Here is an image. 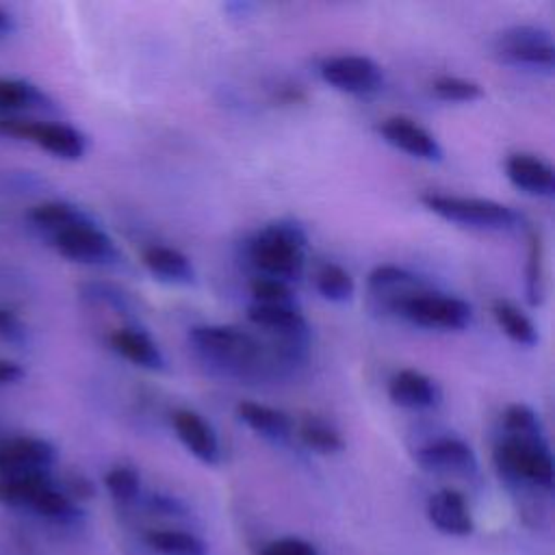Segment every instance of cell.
<instances>
[{"mask_svg":"<svg viewBox=\"0 0 555 555\" xmlns=\"http://www.w3.org/2000/svg\"><path fill=\"white\" fill-rule=\"evenodd\" d=\"M494 466L512 486L551 492L555 464L540 416L527 403H512L501 416V438L494 444Z\"/></svg>","mask_w":555,"mask_h":555,"instance_id":"6da1fadb","label":"cell"},{"mask_svg":"<svg viewBox=\"0 0 555 555\" xmlns=\"http://www.w3.org/2000/svg\"><path fill=\"white\" fill-rule=\"evenodd\" d=\"M308 236L293 219H275L247 241V258L264 278L293 284L306 267Z\"/></svg>","mask_w":555,"mask_h":555,"instance_id":"7a4b0ae2","label":"cell"},{"mask_svg":"<svg viewBox=\"0 0 555 555\" xmlns=\"http://www.w3.org/2000/svg\"><path fill=\"white\" fill-rule=\"evenodd\" d=\"M189 345L208 364L228 375L249 377L267 364L262 343L232 325H195L189 330Z\"/></svg>","mask_w":555,"mask_h":555,"instance_id":"3957f363","label":"cell"},{"mask_svg":"<svg viewBox=\"0 0 555 555\" xmlns=\"http://www.w3.org/2000/svg\"><path fill=\"white\" fill-rule=\"evenodd\" d=\"M423 206L440 219L483 232H507L522 223V217L512 208L486 197H464L447 193H423Z\"/></svg>","mask_w":555,"mask_h":555,"instance_id":"277c9868","label":"cell"},{"mask_svg":"<svg viewBox=\"0 0 555 555\" xmlns=\"http://www.w3.org/2000/svg\"><path fill=\"white\" fill-rule=\"evenodd\" d=\"M494 54L514 67L553 74L555 43L546 28L533 24H516L503 28L492 41Z\"/></svg>","mask_w":555,"mask_h":555,"instance_id":"5b68a950","label":"cell"},{"mask_svg":"<svg viewBox=\"0 0 555 555\" xmlns=\"http://www.w3.org/2000/svg\"><path fill=\"white\" fill-rule=\"evenodd\" d=\"M395 314L412 325L440 332H462L473 323V306L466 299L425 288L403 299Z\"/></svg>","mask_w":555,"mask_h":555,"instance_id":"8992f818","label":"cell"},{"mask_svg":"<svg viewBox=\"0 0 555 555\" xmlns=\"http://www.w3.org/2000/svg\"><path fill=\"white\" fill-rule=\"evenodd\" d=\"M0 132L33 141L48 154L63 160H78L87 152V139L80 130L61 121H30V119H0Z\"/></svg>","mask_w":555,"mask_h":555,"instance_id":"52a82bcc","label":"cell"},{"mask_svg":"<svg viewBox=\"0 0 555 555\" xmlns=\"http://www.w3.org/2000/svg\"><path fill=\"white\" fill-rule=\"evenodd\" d=\"M50 238L54 249L72 262L102 267V264H115L121 258L115 241L91 219L74 223Z\"/></svg>","mask_w":555,"mask_h":555,"instance_id":"ba28073f","label":"cell"},{"mask_svg":"<svg viewBox=\"0 0 555 555\" xmlns=\"http://www.w3.org/2000/svg\"><path fill=\"white\" fill-rule=\"evenodd\" d=\"M319 76L332 89L349 95H371L384 85L382 67L362 54L327 56L319 65Z\"/></svg>","mask_w":555,"mask_h":555,"instance_id":"9c48e42d","label":"cell"},{"mask_svg":"<svg viewBox=\"0 0 555 555\" xmlns=\"http://www.w3.org/2000/svg\"><path fill=\"white\" fill-rule=\"evenodd\" d=\"M416 464L434 475H453V477H473L479 470L477 455L468 442L455 436H442L429 440L416 449Z\"/></svg>","mask_w":555,"mask_h":555,"instance_id":"30bf717a","label":"cell"},{"mask_svg":"<svg viewBox=\"0 0 555 555\" xmlns=\"http://www.w3.org/2000/svg\"><path fill=\"white\" fill-rule=\"evenodd\" d=\"M56 460V449L43 438L22 436L0 440V475H24V473H48Z\"/></svg>","mask_w":555,"mask_h":555,"instance_id":"8fae6325","label":"cell"},{"mask_svg":"<svg viewBox=\"0 0 555 555\" xmlns=\"http://www.w3.org/2000/svg\"><path fill=\"white\" fill-rule=\"evenodd\" d=\"M377 130L388 145L405 152L408 156H414L427 163H438L442 158V145L438 143V139L410 117H403V115L388 117L377 126Z\"/></svg>","mask_w":555,"mask_h":555,"instance_id":"7c38bea8","label":"cell"},{"mask_svg":"<svg viewBox=\"0 0 555 555\" xmlns=\"http://www.w3.org/2000/svg\"><path fill=\"white\" fill-rule=\"evenodd\" d=\"M425 514L434 529L451 538H466L475 529V520L464 494L453 488H442L434 492L427 499Z\"/></svg>","mask_w":555,"mask_h":555,"instance_id":"4fadbf2b","label":"cell"},{"mask_svg":"<svg viewBox=\"0 0 555 555\" xmlns=\"http://www.w3.org/2000/svg\"><path fill=\"white\" fill-rule=\"evenodd\" d=\"M388 397L405 410H431L442 401V388L416 369H401L388 382Z\"/></svg>","mask_w":555,"mask_h":555,"instance_id":"5bb4252c","label":"cell"},{"mask_svg":"<svg viewBox=\"0 0 555 555\" xmlns=\"http://www.w3.org/2000/svg\"><path fill=\"white\" fill-rule=\"evenodd\" d=\"M171 425L184 449L199 462L212 466L221 460V447L215 429L193 410L180 408L171 414Z\"/></svg>","mask_w":555,"mask_h":555,"instance_id":"9a60e30c","label":"cell"},{"mask_svg":"<svg viewBox=\"0 0 555 555\" xmlns=\"http://www.w3.org/2000/svg\"><path fill=\"white\" fill-rule=\"evenodd\" d=\"M247 319L264 330L275 334L282 343L291 345H306L308 343V321L295 306H262L251 304L247 308Z\"/></svg>","mask_w":555,"mask_h":555,"instance_id":"2e32d148","label":"cell"},{"mask_svg":"<svg viewBox=\"0 0 555 555\" xmlns=\"http://www.w3.org/2000/svg\"><path fill=\"white\" fill-rule=\"evenodd\" d=\"M507 180L522 193L533 197H553L555 193V171L553 167L533 154H509L505 160Z\"/></svg>","mask_w":555,"mask_h":555,"instance_id":"e0dca14e","label":"cell"},{"mask_svg":"<svg viewBox=\"0 0 555 555\" xmlns=\"http://www.w3.org/2000/svg\"><path fill=\"white\" fill-rule=\"evenodd\" d=\"M366 286L375 299H379L386 308H390V312H395L403 299L423 291L416 275L399 264L375 267L366 278Z\"/></svg>","mask_w":555,"mask_h":555,"instance_id":"ac0fdd59","label":"cell"},{"mask_svg":"<svg viewBox=\"0 0 555 555\" xmlns=\"http://www.w3.org/2000/svg\"><path fill=\"white\" fill-rule=\"evenodd\" d=\"M111 347L132 362L139 369L145 371H163L165 369V356L158 347V343L141 327H119L111 334Z\"/></svg>","mask_w":555,"mask_h":555,"instance_id":"d6986e66","label":"cell"},{"mask_svg":"<svg viewBox=\"0 0 555 555\" xmlns=\"http://www.w3.org/2000/svg\"><path fill=\"white\" fill-rule=\"evenodd\" d=\"M236 416L254 434H258L271 442H284L293 434V421L286 412L264 405V403H258V401H238Z\"/></svg>","mask_w":555,"mask_h":555,"instance_id":"ffe728a7","label":"cell"},{"mask_svg":"<svg viewBox=\"0 0 555 555\" xmlns=\"http://www.w3.org/2000/svg\"><path fill=\"white\" fill-rule=\"evenodd\" d=\"M143 267L160 282L189 286L195 282V267L176 247L167 245H152L143 251Z\"/></svg>","mask_w":555,"mask_h":555,"instance_id":"44dd1931","label":"cell"},{"mask_svg":"<svg viewBox=\"0 0 555 555\" xmlns=\"http://www.w3.org/2000/svg\"><path fill=\"white\" fill-rule=\"evenodd\" d=\"M492 317H494L499 330H501L509 340H514L516 345L533 347V345L540 340L538 327L533 325V321H531L518 306H514L512 301H507V299H494V301H492Z\"/></svg>","mask_w":555,"mask_h":555,"instance_id":"7402d4cb","label":"cell"},{"mask_svg":"<svg viewBox=\"0 0 555 555\" xmlns=\"http://www.w3.org/2000/svg\"><path fill=\"white\" fill-rule=\"evenodd\" d=\"M50 98L33 82L20 78H0V111H39L50 108Z\"/></svg>","mask_w":555,"mask_h":555,"instance_id":"603a6c76","label":"cell"},{"mask_svg":"<svg viewBox=\"0 0 555 555\" xmlns=\"http://www.w3.org/2000/svg\"><path fill=\"white\" fill-rule=\"evenodd\" d=\"M145 542L158 555H208V544L189 531L150 529Z\"/></svg>","mask_w":555,"mask_h":555,"instance_id":"cb8c5ba5","label":"cell"},{"mask_svg":"<svg viewBox=\"0 0 555 555\" xmlns=\"http://www.w3.org/2000/svg\"><path fill=\"white\" fill-rule=\"evenodd\" d=\"M28 219L35 228L48 232L50 236H54L56 232L74 225V223H80L85 219H89L78 206L74 204H67V202H43L39 206H35L30 212H28Z\"/></svg>","mask_w":555,"mask_h":555,"instance_id":"d4e9b609","label":"cell"},{"mask_svg":"<svg viewBox=\"0 0 555 555\" xmlns=\"http://www.w3.org/2000/svg\"><path fill=\"white\" fill-rule=\"evenodd\" d=\"M314 286L319 295L332 304H347L356 295V282L351 273L336 262H323L317 269Z\"/></svg>","mask_w":555,"mask_h":555,"instance_id":"484cf974","label":"cell"},{"mask_svg":"<svg viewBox=\"0 0 555 555\" xmlns=\"http://www.w3.org/2000/svg\"><path fill=\"white\" fill-rule=\"evenodd\" d=\"M52 479L48 473H24L0 479V501L9 505H30V501L50 486Z\"/></svg>","mask_w":555,"mask_h":555,"instance_id":"4316f807","label":"cell"},{"mask_svg":"<svg viewBox=\"0 0 555 555\" xmlns=\"http://www.w3.org/2000/svg\"><path fill=\"white\" fill-rule=\"evenodd\" d=\"M37 514L59 520V522H72L80 516V507L74 503V499L69 494H65L63 490L54 488V483L46 486L33 501L30 505Z\"/></svg>","mask_w":555,"mask_h":555,"instance_id":"83f0119b","label":"cell"},{"mask_svg":"<svg viewBox=\"0 0 555 555\" xmlns=\"http://www.w3.org/2000/svg\"><path fill=\"white\" fill-rule=\"evenodd\" d=\"M299 438L310 451L321 455H334L345 449V440L338 429L321 418H306L299 427Z\"/></svg>","mask_w":555,"mask_h":555,"instance_id":"f1b7e54d","label":"cell"},{"mask_svg":"<svg viewBox=\"0 0 555 555\" xmlns=\"http://www.w3.org/2000/svg\"><path fill=\"white\" fill-rule=\"evenodd\" d=\"M544 254L542 241L535 232L529 234V256L525 267V295L529 306H540L544 299Z\"/></svg>","mask_w":555,"mask_h":555,"instance_id":"f546056e","label":"cell"},{"mask_svg":"<svg viewBox=\"0 0 555 555\" xmlns=\"http://www.w3.org/2000/svg\"><path fill=\"white\" fill-rule=\"evenodd\" d=\"M431 91L438 100L455 102V104H470L483 98V89L479 82L460 78V76H438L431 82Z\"/></svg>","mask_w":555,"mask_h":555,"instance_id":"4dcf8cb0","label":"cell"},{"mask_svg":"<svg viewBox=\"0 0 555 555\" xmlns=\"http://www.w3.org/2000/svg\"><path fill=\"white\" fill-rule=\"evenodd\" d=\"M104 486L108 494L121 505L134 503L141 494V477L132 466H113L104 475Z\"/></svg>","mask_w":555,"mask_h":555,"instance_id":"1f68e13d","label":"cell"},{"mask_svg":"<svg viewBox=\"0 0 555 555\" xmlns=\"http://www.w3.org/2000/svg\"><path fill=\"white\" fill-rule=\"evenodd\" d=\"M251 293V304H262V306H295V295L291 284L273 278L258 275L249 284Z\"/></svg>","mask_w":555,"mask_h":555,"instance_id":"d6a6232c","label":"cell"},{"mask_svg":"<svg viewBox=\"0 0 555 555\" xmlns=\"http://www.w3.org/2000/svg\"><path fill=\"white\" fill-rule=\"evenodd\" d=\"M82 293L87 299L98 301V304H106L119 312H128L130 310V297L126 293H121L119 288L111 286V284H102V282H89L82 286Z\"/></svg>","mask_w":555,"mask_h":555,"instance_id":"836d02e7","label":"cell"},{"mask_svg":"<svg viewBox=\"0 0 555 555\" xmlns=\"http://www.w3.org/2000/svg\"><path fill=\"white\" fill-rule=\"evenodd\" d=\"M260 555H319L314 544L304 538H280L260 548Z\"/></svg>","mask_w":555,"mask_h":555,"instance_id":"e575fe53","label":"cell"},{"mask_svg":"<svg viewBox=\"0 0 555 555\" xmlns=\"http://www.w3.org/2000/svg\"><path fill=\"white\" fill-rule=\"evenodd\" d=\"M0 336L9 340H20L24 336V325L15 312L0 308Z\"/></svg>","mask_w":555,"mask_h":555,"instance_id":"d590c367","label":"cell"},{"mask_svg":"<svg viewBox=\"0 0 555 555\" xmlns=\"http://www.w3.org/2000/svg\"><path fill=\"white\" fill-rule=\"evenodd\" d=\"M24 377V369L17 362L0 358V386L17 384Z\"/></svg>","mask_w":555,"mask_h":555,"instance_id":"8d00e7d4","label":"cell"},{"mask_svg":"<svg viewBox=\"0 0 555 555\" xmlns=\"http://www.w3.org/2000/svg\"><path fill=\"white\" fill-rule=\"evenodd\" d=\"M13 28H15L13 17H11L7 11H2V9H0V39H2V37H7V35H11V33H13Z\"/></svg>","mask_w":555,"mask_h":555,"instance_id":"74e56055","label":"cell"}]
</instances>
